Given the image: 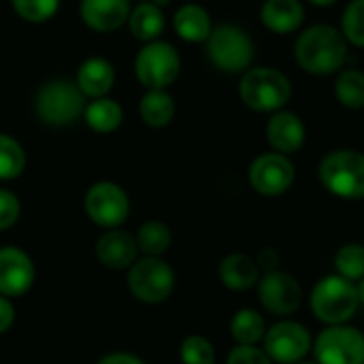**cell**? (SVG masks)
Instances as JSON below:
<instances>
[{"instance_id":"9a60e30c","label":"cell","mask_w":364,"mask_h":364,"mask_svg":"<svg viewBox=\"0 0 364 364\" xmlns=\"http://www.w3.org/2000/svg\"><path fill=\"white\" fill-rule=\"evenodd\" d=\"M131 14V0H82L80 18L97 33H114L122 28Z\"/></svg>"},{"instance_id":"83f0119b","label":"cell","mask_w":364,"mask_h":364,"mask_svg":"<svg viewBox=\"0 0 364 364\" xmlns=\"http://www.w3.org/2000/svg\"><path fill=\"white\" fill-rule=\"evenodd\" d=\"M24 167H26L24 146L16 137L0 133V180L20 178Z\"/></svg>"},{"instance_id":"4fadbf2b","label":"cell","mask_w":364,"mask_h":364,"mask_svg":"<svg viewBox=\"0 0 364 364\" xmlns=\"http://www.w3.org/2000/svg\"><path fill=\"white\" fill-rule=\"evenodd\" d=\"M257 296L268 313L291 315L302 302V287L289 272L277 268L264 272V277L257 281Z\"/></svg>"},{"instance_id":"5bb4252c","label":"cell","mask_w":364,"mask_h":364,"mask_svg":"<svg viewBox=\"0 0 364 364\" xmlns=\"http://www.w3.org/2000/svg\"><path fill=\"white\" fill-rule=\"evenodd\" d=\"M37 270L26 251L20 247L0 249V294L7 298L24 296L35 283Z\"/></svg>"},{"instance_id":"f1b7e54d","label":"cell","mask_w":364,"mask_h":364,"mask_svg":"<svg viewBox=\"0 0 364 364\" xmlns=\"http://www.w3.org/2000/svg\"><path fill=\"white\" fill-rule=\"evenodd\" d=\"M334 268L336 274L349 281H360L364 277V247L355 242L343 245L334 255Z\"/></svg>"},{"instance_id":"8fae6325","label":"cell","mask_w":364,"mask_h":364,"mask_svg":"<svg viewBox=\"0 0 364 364\" xmlns=\"http://www.w3.org/2000/svg\"><path fill=\"white\" fill-rule=\"evenodd\" d=\"M262 341H264V351L268 353V358L279 364H296L304 360V355L313 347L311 332L302 323L291 321V319L272 323L264 332Z\"/></svg>"},{"instance_id":"7c38bea8","label":"cell","mask_w":364,"mask_h":364,"mask_svg":"<svg viewBox=\"0 0 364 364\" xmlns=\"http://www.w3.org/2000/svg\"><path fill=\"white\" fill-rule=\"evenodd\" d=\"M296 178L294 163L281 152H264L253 159L249 167L251 187L264 198H279L289 191Z\"/></svg>"},{"instance_id":"ac0fdd59","label":"cell","mask_w":364,"mask_h":364,"mask_svg":"<svg viewBox=\"0 0 364 364\" xmlns=\"http://www.w3.org/2000/svg\"><path fill=\"white\" fill-rule=\"evenodd\" d=\"M114 82H116V71H114L112 63L105 58H99V56L86 58L80 65L77 75H75L77 88L88 99L107 97V92L114 88Z\"/></svg>"},{"instance_id":"9c48e42d","label":"cell","mask_w":364,"mask_h":364,"mask_svg":"<svg viewBox=\"0 0 364 364\" xmlns=\"http://www.w3.org/2000/svg\"><path fill=\"white\" fill-rule=\"evenodd\" d=\"M180 56L167 41H148L135 56V77L148 90L167 88L180 73Z\"/></svg>"},{"instance_id":"d6a6232c","label":"cell","mask_w":364,"mask_h":364,"mask_svg":"<svg viewBox=\"0 0 364 364\" xmlns=\"http://www.w3.org/2000/svg\"><path fill=\"white\" fill-rule=\"evenodd\" d=\"M22 215V202L16 193L0 189V232L11 230Z\"/></svg>"},{"instance_id":"ab89813d","label":"cell","mask_w":364,"mask_h":364,"mask_svg":"<svg viewBox=\"0 0 364 364\" xmlns=\"http://www.w3.org/2000/svg\"><path fill=\"white\" fill-rule=\"evenodd\" d=\"M296 364H317V362H306V360H300V362H296Z\"/></svg>"},{"instance_id":"6da1fadb","label":"cell","mask_w":364,"mask_h":364,"mask_svg":"<svg viewBox=\"0 0 364 364\" xmlns=\"http://www.w3.org/2000/svg\"><path fill=\"white\" fill-rule=\"evenodd\" d=\"M294 56L302 71L311 75H330L343 69L347 60V41L341 31L317 24L296 39Z\"/></svg>"},{"instance_id":"836d02e7","label":"cell","mask_w":364,"mask_h":364,"mask_svg":"<svg viewBox=\"0 0 364 364\" xmlns=\"http://www.w3.org/2000/svg\"><path fill=\"white\" fill-rule=\"evenodd\" d=\"M228 364H272V360L257 345H236L228 355Z\"/></svg>"},{"instance_id":"2e32d148","label":"cell","mask_w":364,"mask_h":364,"mask_svg":"<svg viewBox=\"0 0 364 364\" xmlns=\"http://www.w3.org/2000/svg\"><path fill=\"white\" fill-rule=\"evenodd\" d=\"M266 137H268V144L272 146L274 152H281V154L296 152L302 148L304 137H306L304 122L294 112L277 109V112H272V116L268 120Z\"/></svg>"},{"instance_id":"484cf974","label":"cell","mask_w":364,"mask_h":364,"mask_svg":"<svg viewBox=\"0 0 364 364\" xmlns=\"http://www.w3.org/2000/svg\"><path fill=\"white\" fill-rule=\"evenodd\" d=\"M334 97L347 109L364 107V73L358 69H343L334 82Z\"/></svg>"},{"instance_id":"8992f818","label":"cell","mask_w":364,"mask_h":364,"mask_svg":"<svg viewBox=\"0 0 364 364\" xmlns=\"http://www.w3.org/2000/svg\"><path fill=\"white\" fill-rule=\"evenodd\" d=\"M86 107V97L77 84L67 80H52L43 84L35 97L37 116L50 127H67L75 122Z\"/></svg>"},{"instance_id":"f35d334b","label":"cell","mask_w":364,"mask_h":364,"mask_svg":"<svg viewBox=\"0 0 364 364\" xmlns=\"http://www.w3.org/2000/svg\"><path fill=\"white\" fill-rule=\"evenodd\" d=\"M311 5H315V7H332L336 0H309Z\"/></svg>"},{"instance_id":"3957f363","label":"cell","mask_w":364,"mask_h":364,"mask_svg":"<svg viewBox=\"0 0 364 364\" xmlns=\"http://www.w3.org/2000/svg\"><path fill=\"white\" fill-rule=\"evenodd\" d=\"M242 103L262 114H272L283 109L291 97V84L285 73L274 67H255L247 69L238 86Z\"/></svg>"},{"instance_id":"d4e9b609","label":"cell","mask_w":364,"mask_h":364,"mask_svg":"<svg viewBox=\"0 0 364 364\" xmlns=\"http://www.w3.org/2000/svg\"><path fill=\"white\" fill-rule=\"evenodd\" d=\"M232 336L238 345H257L264 338L266 321L255 309H240L230 323Z\"/></svg>"},{"instance_id":"30bf717a","label":"cell","mask_w":364,"mask_h":364,"mask_svg":"<svg viewBox=\"0 0 364 364\" xmlns=\"http://www.w3.org/2000/svg\"><path fill=\"white\" fill-rule=\"evenodd\" d=\"M84 210L95 225L103 230H112V228H120L129 219L131 202L120 185L103 180V182H95L86 191Z\"/></svg>"},{"instance_id":"74e56055","label":"cell","mask_w":364,"mask_h":364,"mask_svg":"<svg viewBox=\"0 0 364 364\" xmlns=\"http://www.w3.org/2000/svg\"><path fill=\"white\" fill-rule=\"evenodd\" d=\"M355 291H358V300H360V304L364 306V277L358 281V285H355Z\"/></svg>"},{"instance_id":"44dd1931","label":"cell","mask_w":364,"mask_h":364,"mask_svg":"<svg viewBox=\"0 0 364 364\" xmlns=\"http://www.w3.org/2000/svg\"><path fill=\"white\" fill-rule=\"evenodd\" d=\"M173 31L182 41L204 43L213 31L210 14L202 5H196V3L182 5L173 14Z\"/></svg>"},{"instance_id":"1f68e13d","label":"cell","mask_w":364,"mask_h":364,"mask_svg":"<svg viewBox=\"0 0 364 364\" xmlns=\"http://www.w3.org/2000/svg\"><path fill=\"white\" fill-rule=\"evenodd\" d=\"M215 345L202 334H191L180 345L182 364H215Z\"/></svg>"},{"instance_id":"603a6c76","label":"cell","mask_w":364,"mask_h":364,"mask_svg":"<svg viewBox=\"0 0 364 364\" xmlns=\"http://www.w3.org/2000/svg\"><path fill=\"white\" fill-rule=\"evenodd\" d=\"M173 114H176V101L171 99L169 92H165V88L146 90V95L139 101V116L152 129L167 127Z\"/></svg>"},{"instance_id":"7a4b0ae2","label":"cell","mask_w":364,"mask_h":364,"mask_svg":"<svg viewBox=\"0 0 364 364\" xmlns=\"http://www.w3.org/2000/svg\"><path fill=\"white\" fill-rule=\"evenodd\" d=\"M319 180L328 193L341 200H364V154L341 148L328 152L319 167Z\"/></svg>"},{"instance_id":"7402d4cb","label":"cell","mask_w":364,"mask_h":364,"mask_svg":"<svg viewBox=\"0 0 364 364\" xmlns=\"http://www.w3.org/2000/svg\"><path fill=\"white\" fill-rule=\"evenodd\" d=\"M129 31L131 35L141 41V43H148V41H154L161 37L163 28H165V16H163V9L156 7L150 0H144L137 7H131V14H129Z\"/></svg>"},{"instance_id":"8d00e7d4","label":"cell","mask_w":364,"mask_h":364,"mask_svg":"<svg viewBox=\"0 0 364 364\" xmlns=\"http://www.w3.org/2000/svg\"><path fill=\"white\" fill-rule=\"evenodd\" d=\"M97 364H146L144 360H139L137 355L133 353H127V351H116V353H109L105 358H101Z\"/></svg>"},{"instance_id":"5b68a950","label":"cell","mask_w":364,"mask_h":364,"mask_svg":"<svg viewBox=\"0 0 364 364\" xmlns=\"http://www.w3.org/2000/svg\"><path fill=\"white\" fill-rule=\"evenodd\" d=\"M206 43V54L210 63L225 73H242L253 63V41L247 31L234 24L213 26Z\"/></svg>"},{"instance_id":"277c9868","label":"cell","mask_w":364,"mask_h":364,"mask_svg":"<svg viewBox=\"0 0 364 364\" xmlns=\"http://www.w3.org/2000/svg\"><path fill=\"white\" fill-rule=\"evenodd\" d=\"M358 306L360 300L353 281L341 274H328L319 279L311 291V311L326 326L347 323Z\"/></svg>"},{"instance_id":"ffe728a7","label":"cell","mask_w":364,"mask_h":364,"mask_svg":"<svg viewBox=\"0 0 364 364\" xmlns=\"http://www.w3.org/2000/svg\"><path fill=\"white\" fill-rule=\"evenodd\" d=\"M219 279L232 291H247L259 281L257 262L247 253H230L219 264Z\"/></svg>"},{"instance_id":"ba28073f","label":"cell","mask_w":364,"mask_h":364,"mask_svg":"<svg viewBox=\"0 0 364 364\" xmlns=\"http://www.w3.org/2000/svg\"><path fill=\"white\" fill-rule=\"evenodd\" d=\"M317 364H364V334L347 323H332L313 341Z\"/></svg>"},{"instance_id":"d590c367","label":"cell","mask_w":364,"mask_h":364,"mask_svg":"<svg viewBox=\"0 0 364 364\" xmlns=\"http://www.w3.org/2000/svg\"><path fill=\"white\" fill-rule=\"evenodd\" d=\"M255 262H257V268L264 270V272H270V270L279 268V255H277L274 249H262Z\"/></svg>"},{"instance_id":"cb8c5ba5","label":"cell","mask_w":364,"mask_h":364,"mask_svg":"<svg viewBox=\"0 0 364 364\" xmlns=\"http://www.w3.org/2000/svg\"><path fill=\"white\" fill-rule=\"evenodd\" d=\"M84 120L86 124L95 131V133H112L122 124V107L118 105V101L109 99V97H99L92 99L86 107H84Z\"/></svg>"},{"instance_id":"4316f807","label":"cell","mask_w":364,"mask_h":364,"mask_svg":"<svg viewBox=\"0 0 364 364\" xmlns=\"http://www.w3.org/2000/svg\"><path fill=\"white\" fill-rule=\"evenodd\" d=\"M135 242H137V249L144 255H156V257H161L169 249V245H171V232H169V228L163 221L152 219V221H146L137 230Z\"/></svg>"},{"instance_id":"e0dca14e","label":"cell","mask_w":364,"mask_h":364,"mask_svg":"<svg viewBox=\"0 0 364 364\" xmlns=\"http://www.w3.org/2000/svg\"><path fill=\"white\" fill-rule=\"evenodd\" d=\"M137 253L139 249L135 236L118 228L105 230V234L97 240V257L109 270H127L137 259Z\"/></svg>"},{"instance_id":"e575fe53","label":"cell","mask_w":364,"mask_h":364,"mask_svg":"<svg viewBox=\"0 0 364 364\" xmlns=\"http://www.w3.org/2000/svg\"><path fill=\"white\" fill-rule=\"evenodd\" d=\"M16 321V306L11 304V298L0 294V334L7 332Z\"/></svg>"},{"instance_id":"d6986e66","label":"cell","mask_w":364,"mask_h":364,"mask_svg":"<svg viewBox=\"0 0 364 364\" xmlns=\"http://www.w3.org/2000/svg\"><path fill=\"white\" fill-rule=\"evenodd\" d=\"M259 20L268 31L289 35L302 26L304 7L300 0H266L259 11Z\"/></svg>"},{"instance_id":"f546056e","label":"cell","mask_w":364,"mask_h":364,"mask_svg":"<svg viewBox=\"0 0 364 364\" xmlns=\"http://www.w3.org/2000/svg\"><path fill=\"white\" fill-rule=\"evenodd\" d=\"M341 35L347 43L364 48V0H351L341 18Z\"/></svg>"},{"instance_id":"52a82bcc","label":"cell","mask_w":364,"mask_h":364,"mask_svg":"<svg viewBox=\"0 0 364 364\" xmlns=\"http://www.w3.org/2000/svg\"><path fill=\"white\" fill-rule=\"evenodd\" d=\"M131 294L144 302V304H159L165 302L176 287V274L173 268L156 257V255H144L141 259H135L129 266L127 277Z\"/></svg>"},{"instance_id":"4dcf8cb0","label":"cell","mask_w":364,"mask_h":364,"mask_svg":"<svg viewBox=\"0 0 364 364\" xmlns=\"http://www.w3.org/2000/svg\"><path fill=\"white\" fill-rule=\"evenodd\" d=\"M11 5L22 20L31 24H43L56 16L60 0H11Z\"/></svg>"}]
</instances>
